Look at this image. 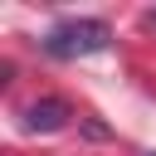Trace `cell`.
I'll return each instance as SVG.
<instances>
[{"mask_svg": "<svg viewBox=\"0 0 156 156\" xmlns=\"http://www.w3.org/2000/svg\"><path fill=\"white\" fill-rule=\"evenodd\" d=\"M107 44H112L107 20H58L44 34V54L54 58H88V54H102Z\"/></svg>", "mask_w": 156, "mask_h": 156, "instance_id": "obj_1", "label": "cell"}, {"mask_svg": "<svg viewBox=\"0 0 156 156\" xmlns=\"http://www.w3.org/2000/svg\"><path fill=\"white\" fill-rule=\"evenodd\" d=\"M68 102L63 98H39L29 112H24V132H63L68 127Z\"/></svg>", "mask_w": 156, "mask_h": 156, "instance_id": "obj_2", "label": "cell"}, {"mask_svg": "<svg viewBox=\"0 0 156 156\" xmlns=\"http://www.w3.org/2000/svg\"><path fill=\"white\" fill-rule=\"evenodd\" d=\"M146 24H151V29H156V10H151V15H146Z\"/></svg>", "mask_w": 156, "mask_h": 156, "instance_id": "obj_3", "label": "cell"}]
</instances>
